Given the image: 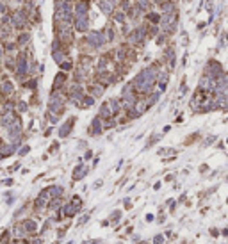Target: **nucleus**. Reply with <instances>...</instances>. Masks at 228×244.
Masks as SVG:
<instances>
[{
  "label": "nucleus",
  "mask_w": 228,
  "mask_h": 244,
  "mask_svg": "<svg viewBox=\"0 0 228 244\" xmlns=\"http://www.w3.org/2000/svg\"><path fill=\"white\" fill-rule=\"evenodd\" d=\"M148 39H150V37H148V23H146V21H144V23H141V25L132 27L130 32L125 36V41L128 43L130 47H134V48L144 47Z\"/></svg>",
  "instance_id": "f257e3e1"
},
{
  "label": "nucleus",
  "mask_w": 228,
  "mask_h": 244,
  "mask_svg": "<svg viewBox=\"0 0 228 244\" xmlns=\"http://www.w3.org/2000/svg\"><path fill=\"white\" fill-rule=\"evenodd\" d=\"M82 45L89 50V52H98L102 50L105 45H107V39H105V34L103 30H87L82 37Z\"/></svg>",
  "instance_id": "f03ea898"
},
{
  "label": "nucleus",
  "mask_w": 228,
  "mask_h": 244,
  "mask_svg": "<svg viewBox=\"0 0 228 244\" xmlns=\"http://www.w3.org/2000/svg\"><path fill=\"white\" fill-rule=\"evenodd\" d=\"M203 73H209L210 77H214L216 80L226 77V71L223 68V64L217 61V59H209L207 62H205V68H203Z\"/></svg>",
  "instance_id": "7ed1b4c3"
},
{
  "label": "nucleus",
  "mask_w": 228,
  "mask_h": 244,
  "mask_svg": "<svg viewBox=\"0 0 228 244\" xmlns=\"http://www.w3.org/2000/svg\"><path fill=\"white\" fill-rule=\"evenodd\" d=\"M169 75H171V71H169L168 68H166V70H161V71H159V75H157V89L161 91V93H164V91L168 89Z\"/></svg>",
  "instance_id": "20e7f679"
},
{
  "label": "nucleus",
  "mask_w": 228,
  "mask_h": 244,
  "mask_svg": "<svg viewBox=\"0 0 228 244\" xmlns=\"http://www.w3.org/2000/svg\"><path fill=\"white\" fill-rule=\"evenodd\" d=\"M73 30L86 34L89 30V16H75L73 20Z\"/></svg>",
  "instance_id": "39448f33"
},
{
  "label": "nucleus",
  "mask_w": 228,
  "mask_h": 244,
  "mask_svg": "<svg viewBox=\"0 0 228 244\" xmlns=\"http://www.w3.org/2000/svg\"><path fill=\"white\" fill-rule=\"evenodd\" d=\"M103 34H105V39H107V45H112L118 37V30H116V23H107L103 29Z\"/></svg>",
  "instance_id": "423d86ee"
},
{
  "label": "nucleus",
  "mask_w": 228,
  "mask_h": 244,
  "mask_svg": "<svg viewBox=\"0 0 228 244\" xmlns=\"http://www.w3.org/2000/svg\"><path fill=\"white\" fill-rule=\"evenodd\" d=\"M75 16H87L89 14V0H77L73 4Z\"/></svg>",
  "instance_id": "0eeeda50"
},
{
  "label": "nucleus",
  "mask_w": 228,
  "mask_h": 244,
  "mask_svg": "<svg viewBox=\"0 0 228 244\" xmlns=\"http://www.w3.org/2000/svg\"><path fill=\"white\" fill-rule=\"evenodd\" d=\"M103 132V120L100 116H95V120L91 121V127H89V134L91 136H100Z\"/></svg>",
  "instance_id": "6e6552de"
},
{
  "label": "nucleus",
  "mask_w": 228,
  "mask_h": 244,
  "mask_svg": "<svg viewBox=\"0 0 228 244\" xmlns=\"http://www.w3.org/2000/svg\"><path fill=\"white\" fill-rule=\"evenodd\" d=\"M159 11H161L162 14H166V13H178L176 0H166V2H162L161 6H159Z\"/></svg>",
  "instance_id": "1a4fd4ad"
},
{
  "label": "nucleus",
  "mask_w": 228,
  "mask_h": 244,
  "mask_svg": "<svg viewBox=\"0 0 228 244\" xmlns=\"http://www.w3.org/2000/svg\"><path fill=\"white\" fill-rule=\"evenodd\" d=\"M161 13H157V11H153V9H150L148 13H144L143 14V20L146 21V23H153V25H159L161 23Z\"/></svg>",
  "instance_id": "9d476101"
},
{
  "label": "nucleus",
  "mask_w": 228,
  "mask_h": 244,
  "mask_svg": "<svg viewBox=\"0 0 228 244\" xmlns=\"http://www.w3.org/2000/svg\"><path fill=\"white\" fill-rule=\"evenodd\" d=\"M107 102H109V105H110V110H112V116H114V118L120 116V114L123 112V105H121V100H120V98H109Z\"/></svg>",
  "instance_id": "9b49d317"
},
{
  "label": "nucleus",
  "mask_w": 228,
  "mask_h": 244,
  "mask_svg": "<svg viewBox=\"0 0 228 244\" xmlns=\"http://www.w3.org/2000/svg\"><path fill=\"white\" fill-rule=\"evenodd\" d=\"M75 121H77V118H70V120H68V121L59 128V137H68V136H70V132L73 130Z\"/></svg>",
  "instance_id": "f8f14e48"
},
{
  "label": "nucleus",
  "mask_w": 228,
  "mask_h": 244,
  "mask_svg": "<svg viewBox=\"0 0 228 244\" xmlns=\"http://www.w3.org/2000/svg\"><path fill=\"white\" fill-rule=\"evenodd\" d=\"M110 18H112V21L116 25H123V23H127L128 21V16H127V13L125 11H121V9H116L112 14H110Z\"/></svg>",
  "instance_id": "ddd939ff"
},
{
  "label": "nucleus",
  "mask_w": 228,
  "mask_h": 244,
  "mask_svg": "<svg viewBox=\"0 0 228 244\" xmlns=\"http://www.w3.org/2000/svg\"><path fill=\"white\" fill-rule=\"evenodd\" d=\"M87 91H89V95L91 96H95V98H100L103 93H105V86H102V84H98V82H95V84H91L89 87H87Z\"/></svg>",
  "instance_id": "4468645a"
},
{
  "label": "nucleus",
  "mask_w": 228,
  "mask_h": 244,
  "mask_svg": "<svg viewBox=\"0 0 228 244\" xmlns=\"http://www.w3.org/2000/svg\"><path fill=\"white\" fill-rule=\"evenodd\" d=\"M161 96H162V93L159 91V89H157V91H152L150 95H146V96H144V100H146V107H148V109H152V107H153L159 100H161Z\"/></svg>",
  "instance_id": "2eb2a0df"
},
{
  "label": "nucleus",
  "mask_w": 228,
  "mask_h": 244,
  "mask_svg": "<svg viewBox=\"0 0 228 244\" xmlns=\"http://www.w3.org/2000/svg\"><path fill=\"white\" fill-rule=\"evenodd\" d=\"M98 116H100L102 120L114 118V116H112V110H110V105H109V102H103V103L100 105V112H98Z\"/></svg>",
  "instance_id": "dca6fc26"
},
{
  "label": "nucleus",
  "mask_w": 228,
  "mask_h": 244,
  "mask_svg": "<svg viewBox=\"0 0 228 244\" xmlns=\"http://www.w3.org/2000/svg\"><path fill=\"white\" fill-rule=\"evenodd\" d=\"M87 166H84V164H79L75 169H73V180H82L84 176L87 175Z\"/></svg>",
  "instance_id": "f3484780"
},
{
  "label": "nucleus",
  "mask_w": 228,
  "mask_h": 244,
  "mask_svg": "<svg viewBox=\"0 0 228 244\" xmlns=\"http://www.w3.org/2000/svg\"><path fill=\"white\" fill-rule=\"evenodd\" d=\"M68 80V75H66V71H61V73H57L55 75V80H54V91L55 89H61V87L64 86V82Z\"/></svg>",
  "instance_id": "a211bd4d"
},
{
  "label": "nucleus",
  "mask_w": 228,
  "mask_h": 244,
  "mask_svg": "<svg viewBox=\"0 0 228 244\" xmlns=\"http://www.w3.org/2000/svg\"><path fill=\"white\" fill-rule=\"evenodd\" d=\"M226 45H228V32H226V30H223V32L219 34V41H217L216 52H217V50H221V48H224Z\"/></svg>",
  "instance_id": "6ab92c4d"
},
{
  "label": "nucleus",
  "mask_w": 228,
  "mask_h": 244,
  "mask_svg": "<svg viewBox=\"0 0 228 244\" xmlns=\"http://www.w3.org/2000/svg\"><path fill=\"white\" fill-rule=\"evenodd\" d=\"M95 102H96V98H95V96H91V95H84V98H82V109H89V107H93V105H95Z\"/></svg>",
  "instance_id": "aec40b11"
},
{
  "label": "nucleus",
  "mask_w": 228,
  "mask_h": 244,
  "mask_svg": "<svg viewBox=\"0 0 228 244\" xmlns=\"http://www.w3.org/2000/svg\"><path fill=\"white\" fill-rule=\"evenodd\" d=\"M162 139V134H152V137H150V141L146 143V146H144V150H148V148H152L155 143H159Z\"/></svg>",
  "instance_id": "412c9836"
},
{
  "label": "nucleus",
  "mask_w": 228,
  "mask_h": 244,
  "mask_svg": "<svg viewBox=\"0 0 228 244\" xmlns=\"http://www.w3.org/2000/svg\"><path fill=\"white\" fill-rule=\"evenodd\" d=\"M59 68H61V71H72V70H73V62H72L70 59H64V61L59 64Z\"/></svg>",
  "instance_id": "4be33fe9"
},
{
  "label": "nucleus",
  "mask_w": 228,
  "mask_h": 244,
  "mask_svg": "<svg viewBox=\"0 0 228 244\" xmlns=\"http://www.w3.org/2000/svg\"><path fill=\"white\" fill-rule=\"evenodd\" d=\"M23 228H25V232H34L36 230V223L32 219H27V221H23Z\"/></svg>",
  "instance_id": "5701e85b"
},
{
  "label": "nucleus",
  "mask_w": 228,
  "mask_h": 244,
  "mask_svg": "<svg viewBox=\"0 0 228 244\" xmlns=\"http://www.w3.org/2000/svg\"><path fill=\"white\" fill-rule=\"evenodd\" d=\"M29 39H30L29 34H20V36H18V43H20V45H27Z\"/></svg>",
  "instance_id": "b1692460"
},
{
  "label": "nucleus",
  "mask_w": 228,
  "mask_h": 244,
  "mask_svg": "<svg viewBox=\"0 0 228 244\" xmlns=\"http://www.w3.org/2000/svg\"><path fill=\"white\" fill-rule=\"evenodd\" d=\"M120 219H121V210H114L109 221H112V223H118V221H120Z\"/></svg>",
  "instance_id": "393cba45"
},
{
  "label": "nucleus",
  "mask_w": 228,
  "mask_h": 244,
  "mask_svg": "<svg viewBox=\"0 0 228 244\" xmlns=\"http://www.w3.org/2000/svg\"><path fill=\"white\" fill-rule=\"evenodd\" d=\"M207 27H209L207 21H198V23H196V30H198V32H200V30H205Z\"/></svg>",
  "instance_id": "a878e982"
},
{
  "label": "nucleus",
  "mask_w": 228,
  "mask_h": 244,
  "mask_svg": "<svg viewBox=\"0 0 228 244\" xmlns=\"http://www.w3.org/2000/svg\"><path fill=\"white\" fill-rule=\"evenodd\" d=\"M216 139H217L216 136H209L207 139H205V141H203V146H209V144H212V143H216Z\"/></svg>",
  "instance_id": "bb28decb"
},
{
  "label": "nucleus",
  "mask_w": 228,
  "mask_h": 244,
  "mask_svg": "<svg viewBox=\"0 0 228 244\" xmlns=\"http://www.w3.org/2000/svg\"><path fill=\"white\" fill-rule=\"evenodd\" d=\"M164 242V237L162 235H155L153 237V244H162Z\"/></svg>",
  "instance_id": "cd10ccee"
},
{
  "label": "nucleus",
  "mask_w": 228,
  "mask_h": 244,
  "mask_svg": "<svg viewBox=\"0 0 228 244\" xmlns=\"http://www.w3.org/2000/svg\"><path fill=\"white\" fill-rule=\"evenodd\" d=\"M175 205H176V202H175V199H168V207H169L171 210H175Z\"/></svg>",
  "instance_id": "c85d7f7f"
},
{
  "label": "nucleus",
  "mask_w": 228,
  "mask_h": 244,
  "mask_svg": "<svg viewBox=\"0 0 228 244\" xmlns=\"http://www.w3.org/2000/svg\"><path fill=\"white\" fill-rule=\"evenodd\" d=\"M207 171H209V166L207 164H201L200 166V173H207Z\"/></svg>",
  "instance_id": "c756f323"
},
{
  "label": "nucleus",
  "mask_w": 228,
  "mask_h": 244,
  "mask_svg": "<svg viewBox=\"0 0 228 244\" xmlns=\"http://www.w3.org/2000/svg\"><path fill=\"white\" fill-rule=\"evenodd\" d=\"M91 157H93V151H91V150H87V151H86V155H84V159H86V161H89Z\"/></svg>",
  "instance_id": "7c9ffc66"
},
{
  "label": "nucleus",
  "mask_w": 228,
  "mask_h": 244,
  "mask_svg": "<svg viewBox=\"0 0 228 244\" xmlns=\"http://www.w3.org/2000/svg\"><path fill=\"white\" fill-rule=\"evenodd\" d=\"M186 64H187V52H186L184 55H182V66L186 68Z\"/></svg>",
  "instance_id": "2f4dec72"
},
{
  "label": "nucleus",
  "mask_w": 228,
  "mask_h": 244,
  "mask_svg": "<svg viewBox=\"0 0 228 244\" xmlns=\"http://www.w3.org/2000/svg\"><path fill=\"white\" fill-rule=\"evenodd\" d=\"M87 219H89V216L86 214V216H82V217H80V221H79V223H80V225H84V223H87Z\"/></svg>",
  "instance_id": "473e14b6"
},
{
  "label": "nucleus",
  "mask_w": 228,
  "mask_h": 244,
  "mask_svg": "<svg viewBox=\"0 0 228 244\" xmlns=\"http://www.w3.org/2000/svg\"><path fill=\"white\" fill-rule=\"evenodd\" d=\"M29 150H30L29 146H23V148H21V150H20V155H25V153H27Z\"/></svg>",
  "instance_id": "72a5a7b5"
},
{
  "label": "nucleus",
  "mask_w": 228,
  "mask_h": 244,
  "mask_svg": "<svg viewBox=\"0 0 228 244\" xmlns=\"http://www.w3.org/2000/svg\"><path fill=\"white\" fill-rule=\"evenodd\" d=\"M173 180H175L173 175H168V176H166V182H173Z\"/></svg>",
  "instance_id": "f704fd0d"
},
{
  "label": "nucleus",
  "mask_w": 228,
  "mask_h": 244,
  "mask_svg": "<svg viewBox=\"0 0 228 244\" xmlns=\"http://www.w3.org/2000/svg\"><path fill=\"white\" fill-rule=\"evenodd\" d=\"M125 207H127V209L132 207V202H130V199H125Z\"/></svg>",
  "instance_id": "c9c22d12"
},
{
  "label": "nucleus",
  "mask_w": 228,
  "mask_h": 244,
  "mask_svg": "<svg viewBox=\"0 0 228 244\" xmlns=\"http://www.w3.org/2000/svg\"><path fill=\"white\" fill-rule=\"evenodd\" d=\"M93 187H95V189H98V187H102V180H96V184H95Z\"/></svg>",
  "instance_id": "e433bc0d"
},
{
  "label": "nucleus",
  "mask_w": 228,
  "mask_h": 244,
  "mask_svg": "<svg viewBox=\"0 0 228 244\" xmlns=\"http://www.w3.org/2000/svg\"><path fill=\"white\" fill-rule=\"evenodd\" d=\"M186 2H187V4H191V2H193V0H186Z\"/></svg>",
  "instance_id": "4c0bfd02"
},
{
  "label": "nucleus",
  "mask_w": 228,
  "mask_h": 244,
  "mask_svg": "<svg viewBox=\"0 0 228 244\" xmlns=\"http://www.w3.org/2000/svg\"><path fill=\"white\" fill-rule=\"evenodd\" d=\"M226 144H228V139H226Z\"/></svg>",
  "instance_id": "58836bf2"
}]
</instances>
